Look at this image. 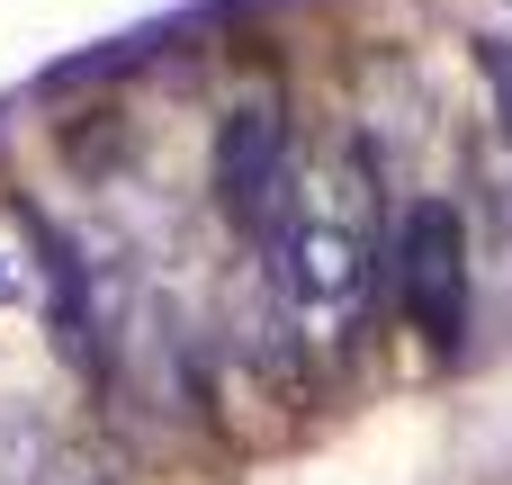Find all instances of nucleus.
Segmentation results:
<instances>
[{"label":"nucleus","instance_id":"20e7f679","mask_svg":"<svg viewBox=\"0 0 512 485\" xmlns=\"http://www.w3.org/2000/svg\"><path fill=\"white\" fill-rule=\"evenodd\" d=\"M18 297H36V252L0 234V306H18Z\"/></svg>","mask_w":512,"mask_h":485},{"label":"nucleus","instance_id":"f257e3e1","mask_svg":"<svg viewBox=\"0 0 512 485\" xmlns=\"http://www.w3.org/2000/svg\"><path fill=\"white\" fill-rule=\"evenodd\" d=\"M279 288L315 342H342L369 306V234L351 216H297L279 243Z\"/></svg>","mask_w":512,"mask_h":485},{"label":"nucleus","instance_id":"7ed1b4c3","mask_svg":"<svg viewBox=\"0 0 512 485\" xmlns=\"http://www.w3.org/2000/svg\"><path fill=\"white\" fill-rule=\"evenodd\" d=\"M216 198L243 234L279 225V198H288V108L270 90L234 99L225 126H216Z\"/></svg>","mask_w":512,"mask_h":485},{"label":"nucleus","instance_id":"423d86ee","mask_svg":"<svg viewBox=\"0 0 512 485\" xmlns=\"http://www.w3.org/2000/svg\"><path fill=\"white\" fill-rule=\"evenodd\" d=\"M477 63H486V81H495V99H504V117H512V45H504V36H486Z\"/></svg>","mask_w":512,"mask_h":485},{"label":"nucleus","instance_id":"f03ea898","mask_svg":"<svg viewBox=\"0 0 512 485\" xmlns=\"http://www.w3.org/2000/svg\"><path fill=\"white\" fill-rule=\"evenodd\" d=\"M396 306L414 315V333L432 351H450L468 333V234L441 198H414L396 225Z\"/></svg>","mask_w":512,"mask_h":485},{"label":"nucleus","instance_id":"39448f33","mask_svg":"<svg viewBox=\"0 0 512 485\" xmlns=\"http://www.w3.org/2000/svg\"><path fill=\"white\" fill-rule=\"evenodd\" d=\"M36 485H108V468H99L90 450H54V459L36 468Z\"/></svg>","mask_w":512,"mask_h":485}]
</instances>
